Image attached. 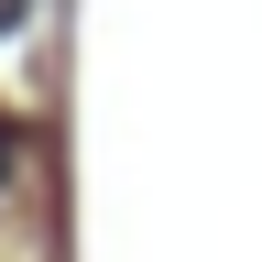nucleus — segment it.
<instances>
[{"label":"nucleus","instance_id":"f257e3e1","mask_svg":"<svg viewBox=\"0 0 262 262\" xmlns=\"http://www.w3.org/2000/svg\"><path fill=\"white\" fill-rule=\"evenodd\" d=\"M11 11H22V0H0V22H11Z\"/></svg>","mask_w":262,"mask_h":262}]
</instances>
